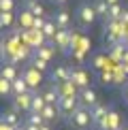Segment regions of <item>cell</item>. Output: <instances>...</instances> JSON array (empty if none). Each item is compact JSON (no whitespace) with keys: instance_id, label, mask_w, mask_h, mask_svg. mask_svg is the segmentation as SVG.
<instances>
[{"instance_id":"1","label":"cell","mask_w":128,"mask_h":130,"mask_svg":"<svg viewBox=\"0 0 128 130\" xmlns=\"http://www.w3.org/2000/svg\"><path fill=\"white\" fill-rule=\"evenodd\" d=\"M75 19H77L79 24L83 26V28L92 26L94 19H96V11H94V7H92V4H88V2L77 4V9H75Z\"/></svg>"},{"instance_id":"2","label":"cell","mask_w":128,"mask_h":130,"mask_svg":"<svg viewBox=\"0 0 128 130\" xmlns=\"http://www.w3.org/2000/svg\"><path fill=\"white\" fill-rule=\"evenodd\" d=\"M56 107H58V111H60V115L66 117V122H71V115L79 107V96H60V100H58Z\"/></svg>"},{"instance_id":"3","label":"cell","mask_w":128,"mask_h":130,"mask_svg":"<svg viewBox=\"0 0 128 130\" xmlns=\"http://www.w3.org/2000/svg\"><path fill=\"white\" fill-rule=\"evenodd\" d=\"M71 122H73V126L75 128H79V130H85L92 124V115H90V109L88 107H83L81 102H79V107L75 109V113L71 115Z\"/></svg>"},{"instance_id":"4","label":"cell","mask_w":128,"mask_h":130,"mask_svg":"<svg viewBox=\"0 0 128 130\" xmlns=\"http://www.w3.org/2000/svg\"><path fill=\"white\" fill-rule=\"evenodd\" d=\"M21 77L26 79V83H28V88L32 92H36V90L41 88V83H43V73H39L32 64H28V66L21 70Z\"/></svg>"},{"instance_id":"5","label":"cell","mask_w":128,"mask_h":130,"mask_svg":"<svg viewBox=\"0 0 128 130\" xmlns=\"http://www.w3.org/2000/svg\"><path fill=\"white\" fill-rule=\"evenodd\" d=\"M32 96H34V92H28V94H21V96H13V111L15 113H19V111L30 113L32 111Z\"/></svg>"},{"instance_id":"6","label":"cell","mask_w":128,"mask_h":130,"mask_svg":"<svg viewBox=\"0 0 128 130\" xmlns=\"http://www.w3.org/2000/svg\"><path fill=\"white\" fill-rule=\"evenodd\" d=\"M71 81L77 85L79 90H85V88H88V83H90V77H88V73L81 70L79 66H71Z\"/></svg>"},{"instance_id":"7","label":"cell","mask_w":128,"mask_h":130,"mask_svg":"<svg viewBox=\"0 0 128 130\" xmlns=\"http://www.w3.org/2000/svg\"><path fill=\"white\" fill-rule=\"evenodd\" d=\"M109 111H111V107H105L103 102L94 105L92 109H90V115H92V124H94V126H98V124L103 122L107 115H109Z\"/></svg>"},{"instance_id":"8","label":"cell","mask_w":128,"mask_h":130,"mask_svg":"<svg viewBox=\"0 0 128 130\" xmlns=\"http://www.w3.org/2000/svg\"><path fill=\"white\" fill-rule=\"evenodd\" d=\"M51 19L56 21L58 30H68V26H71V13H68L66 9H60V11H56Z\"/></svg>"},{"instance_id":"9","label":"cell","mask_w":128,"mask_h":130,"mask_svg":"<svg viewBox=\"0 0 128 130\" xmlns=\"http://www.w3.org/2000/svg\"><path fill=\"white\" fill-rule=\"evenodd\" d=\"M79 102H81L83 107H88V109H92L94 105H98V100H96V92L92 88L79 90Z\"/></svg>"},{"instance_id":"10","label":"cell","mask_w":128,"mask_h":130,"mask_svg":"<svg viewBox=\"0 0 128 130\" xmlns=\"http://www.w3.org/2000/svg\"><path fill=\"white\" fill-rule=\"evenodd\" d=\"M24 9H28L34 17H45V7L39 2V0H24Z\"/></svg>"},{"instance_id":"11","label":"cell","mask_w":128,"mask_h":130,"mask_svg":"<svg viewBox=\"0 0 128 130\" xmlns=\"http://www.w3.org/2000/svg\"><path fill=\"white\" fill-rule=\"evenodd\" d=\"M53 51H56V49H51V47H47V45H43V47H34L30 58H39V60L49 62L51 58H53Z\"/></svg>"},{"instance_id":"12","label":"cell","mask_w":128,"mask_h":130,"mask_svg":"<svg viewBox=\"0 0 128 130\" xmlns=\"http://www.w3.org/2000/svg\"><path fill=\"white\" fill-rule=\"evenodd\" d=\"M92 7L96 11V17H100L103 21L109 19V4H107V0H94Z\"/></svg>"},{"instance_id":"13","label":"cell","mask_w":128,"mask_h":130,"mask_svg":"<svg viewBox=\"0 0 128 130\" xmlns=\"http://www.w3.org/2000/svg\"><path fill=\"white\" fill-rule=\"evenodd\" d=\"M34 19H36L34 15H32L28 9H24V11H21V15H19V30H32Z\"/></svg>"},{"instance_id":"14","label":"cell","mask_w":128,"mask_h":130,"mask_svg":"<svg viewBox=\"0 0 128 130\" xmlns=\"http://www.w3.org/2000/svg\"><path fill=\"white\" fill-rule=\"evenodd\" d=\"M0 124H7V126H11V128H17V126H21L19 124V115L15 113L13 109H9V111H4L2 115H0Z\"/></svg>"},{"instance_id":"15","label":"cell","mask_w":128,"mask_h":130,"mask_svg":"<svg viewBox=\"0 0 128 130\" xmlns=\"http://www.w3.org/2000/svg\"><path fill=\"white\" fill-rule=\"evenodd\" d=\"M28 92H32V90L28 88L26 79H24V77L19 75V77L13 81V96H21V94H28Z\"/></svg>"},{"instance_id":"16","label":"cell","mask_w":128,"mask_h":130,"mask_svg":"<svg viewBox=\"0 0 128 130\" xmlns=\"http://www.w3.org/2000/svg\"><path fill=\"white\" fill-rule=\"evenodd\" d=\"M45 107H47L45 98H43V94L36 90L34 96H32V111H30V113H43V109H45Z\"/></svg>"},{"instance_id":"17","label":"cell","mask_w":128,"mask_h":130,"mask_svg":"<svg viewBox=\"0 0 128 130\" xmlns=\"http://www.w3.org/2000/svg\"><path fill=\"white\" fill-rule=\"evenodd\" d=\"M19 75H17V68H15V64H4L2 66V75H0V79H7V81H15Z\"/></svg>"},{"instance_id":"18","label":"cell","mask_w":128,"mask_h":130,"mask_svg":"<svg viewBox=\"0 0 128 130\" xmlns=\"http://www.w3.org/2000/svg\"><path fill=\"white\" fill-rule=\"evenodd\" d=\"M43 34H45L47 41H53V36L58 34V26H56V21H53L51 17H47V24H45V28H43Z\"/></svg>"},{"instance_id":"19","label":"cell","mask_w":128,"mask_h":130,"mask_svg":"<svg viewBox=\"0 0 128 130\" xmlns=\"http://www.w3.org/2000/svg\"><path fill=\"white\" fill-rule=\"evenodd\" d=\"M41 115H43V120H45V122H51V120H56V117L60 115V111H58L56 105H47L45 109H43Z\"/></svg>"},{"instance_id":"20","label":"cell","mask_w":128,"mask_h":130,"mask_svg":"<svg viewBox=\"0 0 128 130\" xmlns=\"http://www.w3.org/2000/svg\"><path fill=\"white\" fill-rule=\"evenodd\" d=\"M26 124H30V126H36V128H41V126H45V120H43V115L41 113H28V120H26Z\"/></svg>"},{"instance_id":"21","label":"cell","mask_w":128,"mask_h":130,"mask_svg":"<svg viewBox=\"0 0 128 130\" xmlns=\"http://www.w3.org/2000/svg\"><path fill=\"white\" fill-rule=\"evenodd\" d=\"M0 94L4 98L13 96V81H7V79H0Z\"/></svg>"},{"instance_id":"22","label":"cell","mask_w":128,"mask_h":130,"mask_svg":"<svg viewBox=\"0 0 128 130\" xmlns=\"http://www.w3.org/2000/svg\"><path fill=\"white\" fill-rule=\"evenodd\" d=\"M30 64L39 70V73H47V70H49V68H47V62L45 60H39V58H30Z\"/></svg>"},{"instance_id":"23","label":"cell","mask_w":128,"mask_h":130,"mask_svg":"<svg viewBox=\"0 0 128 130\" xmlns=\"http://www.w3.org/2000/svg\"><path fill=\"white\" fill-rule=\"evenodd\" d=\"M11 24H13V13H2L0 15V26L2 28H9Z\"/></svg>"},{"instance_id":"24","label":"cell","mask_w":128,"mask_h":130,"mask_svg":"<svg viewBox=\"0 0 128 130\" xmlns=\"http://www.w3.org/2000/svg\"><path fill=\"white\" fill-rule=\"evenodd\" d=\"M13 7H15L13 0H0V9H2V13H13Z\"/></svg>"},{"instance_id":"25","label":"cell","mask_w":128,"mask_h":130,"mask_svg":"<svg viewBox=\"0 0 128 130\" xmlns=\"http://www.w3.org/2000/svg\"><path fill=\"white\" fill-rule=\"evenodd\" d=\"M105 64H107L105 56H96V58H94V68H103Z\"/></svg>"},{"instance_id":"26","label":"cell","mask_w":128,"mask_h":130,"mask_svg":"<svg viewBox=\"0 0 128 130\" xmlns=\"http://www.w3.org/2000/svg\"><path fill=\"white\" fill-rule=\"evenodd\" d=\"M100 77H103V83H111V75L109 73H103Z\"/></svg>"},{"instance_id":"27","label":"cell","mask_w":128,"mask_h":130,"mask_svg":"<svg viewBox=\"0 0 128 130\" xmlns=\"http://www.w3.org/2000/svg\"><path fill=\"white\" fill-rule=\"evenodd\" d=\"M122 64H128V49L122 53Z\"/></svg>"},{"instance_id":"28","label":"cell","mask_w":128,"mask_h":130,"mask_svg":"<svg viewBox=\"0 0 128 130\" xmlns=\"http://www.w3.org/2000/svg\"><path fill=\"white\" fill-rule=\"evenodd\" d=\"M51 2H53V4H58V7H64V4H66L68 0H51Z\"/></svg>"},{"instance_id":"29","label":"cell","mask_w":128,"mask_h":130,"mask_svg":"<svg viewBox=\"0 0 128 130\" xmlns=\"http://www.w3.org/2000/svg\"><path fill=\"white\" fill-rule=\"evenodd\" d=\"M0 130H15V128H11V126H7V124H0Z\"/></svg>"},{"instance_id":"30","label":"cell","mask_w":128,"mask_h":130,"mask_svg":"<svg viewBox=\"0 0 128 130\" xmlns=\"http://www.w3.org/2000/svg\"><path fill=\"white\" fill-rule=\"evenodd\" d=\"M107 4H109V7H113V4H120V2H117V0H107Z\"/></svg>"},{"instance_id":"31","label":"cell","mask_w":128,"mask_h":130,"mask_svg":"<svg viewBox=\"0 0 128 130\" xmlns=\"http://www.w3.org/2000/svg\"><path fill=\"white\" fill-rule=\"evenodd\" d=\"M124 94H126V100H128V81H126V85H124Z\"/></svg>"},{"instance_id":"32","label":"cell","mask_w":128,"mask_h":130,"mask_svg":"<svg viewBox=\"0 0 128 130\" xmlns=\"http://www.w3.org/2000/svg\"><path fill=\"white\" fill-rule=\"evenodd\" d=\"M122 70H124V73L128 75V64H122Z\"/></svg>"},{"instance_id":"33","label":"cell","mask_w":128,"mask_h":130,"mask_svg":"<svg viewBox=\"0 0 128 130\" xmlns=\"http://www.w3.org/2000/svg\"><path fill=\"white\" fill-rule=\"evenodd\" d=\"M41 130H49V126H47V124H45V126H41Z\"/></svg>"},{"instance_id":"34","label":"cell","mask_w":128,"mask_h":130,"mask_svg":"<svg viewBox=\"0 0 128 130\" xmlns=\"http://www.w3.org/2000/svg\"><path fill=\"white\" fill-rule=\"evenodd\" d=\"M120 130H128V126H122V128H120Z\"/></svg>"}]
</instances>
